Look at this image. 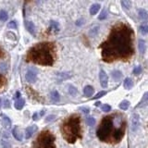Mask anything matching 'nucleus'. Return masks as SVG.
Here are the masks:
<instances>
[{"mask_svg":"<svg viewBox=\"0 0 148 148\" xmlns=\"http://www.w3.org/2000/svg\"><path fill=\"white\" fill-rule=\"evenodd\" d=\"M5 103H6V105H5V108H9V106H10L8 100H6V101H5Z\"/></svg>","mask_w":148,"mask_h":148,"instance_id":"41","label":"nucleus"},{"mask_svg":"<svg viewBox=\"0 0 148 148\" xmlns=\"http://www.w3.org/2000/svg\"><path fill=\"white\" fill-rule=\"evenodd\" d=\"M8 18V14L5 10H0V21H7Z\"/></svg>","mask_w":148,"mask_h":148,"instance_id":"23","label":"nucleus"},{"mask_svg":"<svg viewBox=\"0 0 148 148\" xmlns=\"http://www.w3.org/2000/svg\"><path fill=\"white\" fill-rule=\"evenodd\" d=\"M101 6H100V4L98 3H95V4H92L91 8H90V14L91 15H95V14L98 12V10L100 9Z\"/></svg>","mask_w":148,"mask_h":148,"instance_id":"19","label":"nucleus"},{"mask_svg":"<svg viewBox=\"0 0 148 148\" xmlns=\"http://www.w3.org/2000/svg\"><path fill=\"white\" fill-rule=\"evenodd\" d=\"M12 134H13V136L15 137V139H17L18 141H22V132L21 131V129L20 127H18V126H15V128H14L12 130Z\"/></svg>","mask_w":148,"mask_h":148,"instance_id":"12","label":"nucleus"},{"mask_svg":"<svg viewBox=\"0 0 148 148\" xmlns=\"http://www.w3.org/2000/svg\"><path fill=\"white\" fill-rule=\"evenodd\" d=\"M139 32H140L142 34H148V25H146V24L141 25L139 27Z\"/></svg>","mask_w":148,"mask_h":148,"instance_id":"24","label":"nucleus"},{"mask_svg":"<svg viewBox=\"0 0 148 148\" xmlns=\"http://www.w3.org/2000/svg\"><path fill=\"white\" fill-rule=\"evenodd\" d=\"M123 86H124L125 89H127V90L132 89V86H133V82H132V79L131 78H126V79H125L124 82H123Z\"/></svg>","mask_w":148,"mask_h":148,"instance_id":"20","label":"nucleus"},{"mask_svg":"<svg viewBox=\"0 0 148 148\" xmlns=\"http://www.w3.org/2000/svg\"><path fill=\"white\" fill-rule=\"evenodd\" d=\"M56 137L48 130L42 131L32 143V148H57Z\"/></svg>","mask_w":148,"mask_h":148,"instance_id":"5","label":"nucleus"},{"mask_svg":"<svg viewBox=\"0 0 148 148\" xmlns=\"http://www.w3.org/2000/svg\"><path fill=\"white\" fill-rule=\"evenodd\" d=\"M130 104L131 103H130L128 100H123L120 102V104L119 105V108L122 110H127L130 108Z\"/></svg>","mask_w":148,"mask_h":148,"instance_id":"22","label":"nucleus"},{"mask_svg":"<svg viewBox=\"0 0 148 148\" xmlns=\"http://www.w3.org/2000/svg\"><path fill=\"white\" fill-rule=\"evenodd\" d=\"M106 16H108V13H106V11L104 9V10L102 11V12H101V14L99 15L98 18H99L100 21H103V20H105V18H106Z\"/></svg>","mask_w":148,"mask_h":148,"instance_id":"33","label":"nucleus"},{"mask_svg":"<svg viewBox=\"0 0 148 148\" xmlns=\"http://www.w3.org/2000/svg\"><path fill=\"white\" fill-rule=\"evenodd\" d=\"M138 16L140 18V20L145 21L148 18V12L145 10V9H140L138 12Z\"/></svg>","mask_w":148,"mask_h":148,"instance_id":"21","label":"nucleus"},{"mask_svg":"<svg viewBox=\"0 0 148 148\" xmlns=\"http://www.w3.org/2000/svg\"><path fill=\"white\" fill-rule=\"evenodd\" d=\"M94 92H95L94 87L91 86V85H86L84 88H83V95L87 97L92 96V95H94Z\"/></svg>","mask_w":148,"mask_h":148,"instance_id":"14","label":"nucleus"},{"mask_svg":"<svg viewBox=\"0 0 148 148\" xmlns=\"http://www.w3.org/2000/svg\"><path fill=\"white\" fill-rule=\"evenodd\" d=\"M99 80H100V83H101V86L103 88H106L108 84V74L106 73L105 71L101 69L100 72H99Z\"/></svg>","mask_w":148,"mask_h":148,"instance_id":"10","label":"nucleus"},{"mask_svg":"<svg viewBox=\"0 0 148 148\" xmlns=\"http://www.w3.org/2000/svg\"><path fill=\"white\" fill-rule=\"evenodd\" d=\"M140 126V117L137 113H133L132 116V131L136 132Z\"/></svg>","mask_w":148,"mask_h":148,"instance_id":"9","label":"nucleus"},{"mask_svg":"<svg viewBox=\"0 0 148 148\" xmlns=\"http://www.w3.org/2000/svg\"><path fill=\"white\" fill-rule=\"evenodd\" d=\"M0 106H1V100H0Z\"/></svg>","mask_w":148,"mask_h":148,"instance_id":"43","label":"nucleus"},{"mask_svg":"<svg viewBox=\"0 0 148 148\" xmlns=\"http://www.w3.org/2000/svg\"><path fill=\"white\" fill-rule=\"evenodd\" d=\"M25 88H26V92L31 96V98L34 99V100L38 101V102L43 101V99H42V97L40 96V95L37 92H35L34 89H32V88H31L29 86H25Z\"/></svg>","mask_w":148,"mask_h":148,"instance_id":"8","label":"nucleus"},{"mask_svg":"<svg viewBox=\"0 0 148 148\" xmlns=\"http://www.w3.org/2000/svg\"><path fill=\"white\" fill-rule=\"evenodd\" d=\"M106 95V91H101V92H99L97 95H95V96L92 97V99H98V98H101V97H103V96Z\"/></svg>","mask_w":148,"mask_h":148,"instance_id":"30","label":"nucleus"},{"mask_svg":"<svg viewBox=\"0 0 148 148\" xmlns=\"http://www.w3.org/2000/svg\"><path fill=\"white\" fill-rule=\"evenodd\" d=\"M24 25H25V28L26 30L30 32L31 34L32 35H35V26L34 24L32 23V21H25L24 22Z\"/></svg>","mask_w":148,"mask_h":148,"instance_id":"13","label":"nucleus"},{"mask_svg":"<svg viewBox=\"0 0 148 148\" xmlns=\"http://www.w3.org/2000/svg\"><path fill=\"white\" fill-rule=\"evenodd\" d=\"M83 113H85V114H87V113H89V111H90V109L88 108H80Z\"/></svg>","mask_w":148,"mask_h":148,"instance_id":"39","label":"nucleus"},{"mask_svg":"<svg viewBox=\"0 0 148 148\" xmlns=\"http://www.w3.org/2000/svg\"><path fill=\"white\" fill-rule=\"evenodd\" d=\"M86 122L89 126H94V125L95 124V119L92 118V117H89V118H87Z\"/></svg>","mask_w":148,"mask_h":148,"instance_id":"28","label":"nucleus"},{"mask_svg":"<svg viewBox=\"0 0 148 148\" xmlns=\"http://www.w3.org/2000/svg\"><path fill=\"white\" fill-rule=\"evenodd\" d=\"M40 117H41V115L39 113H34V116H32V119H34V120H38Z\"/></svg>","mask_w":148,"mask_h":148,"instance_id":"37","label":"nucleus"},{"mask_svg":"<svg viewBox=\"0 0 148 148\" xmlns=\"http://www.w3.org/2000/svg\"><path fill=\"white\" fill-rule=\"evenodd\" d=\"M121 5H122V8L124 9H129L132 6V2L129 1V0H122L121 1Z\"/></svg>","mask_w":148,"mask_h":148,"instance_id":"26","label":"nucleus"},{"mask_svg":"<svg viewBox=\"0 0 148 148\" xmlns=\"http://www.w3.org/2000/svg\"><path fill=\"white\" fill-rule=\"evenodd\" d=\"M5 58H6V53H5L4 49L0 46V59H3ZM7 82H8V80L6 76L2 75V74L0 73V91H2L4 89L5 86L7 85Z\"/></svg>","mask_w":148,"mask_h":148,"instance_id":"7","label":"nucleus"},{"mask_svg":"<svg viewBox=\"0 0 148 148\" xmlns=\"http://www.w3.org/2000/svg\"><path fill=\"white\" fill-rule=\"evenodd\" d=\"M133 40L132 28L123 22L117 23L112 27L108 39L100 45L102 59L108 63L127 61L134 54Z\"/></svg>","mask_w":148,"mask_h":148,"instance_id":"1","label":"nucleus"},{"mask_svg":"<svg viewBox=\"0 0 148 148\" xmlns=\"http://www.w3.org/2000/svg\"><path fill=\"white\" fill-rule=\"evenodd\" d=\"M1 119H2V123H3V126L5 128H9L11 126V120L9 119L8 116H6L5 114H1Z\"/></svg>","mask_w":148,"mask_h":148,"instance_id":"15","label":"nucleus"},{"mask_svg":"<svg viewBox=\"0 0 148 148\" xmlns=\"http://www.w3.org/2000/svg\"><path fill=\"white\" fill-rule=\"evenodd\" d=\"M102 111H104V112H109V111L111 110V106L109 105H104V106H102V108H101Z\"/></svg>","mask_w":148,"mask_h":148,"instance_id":"31","label":"nucleus"},{"mask_svg":"<svg viewBox=\"0 0 148 148\" xmlns=\"http://www.w3.org/2000/svg\"><path fill=\"white\" fill-rule=\"evenodd\" d=\"M69 92L71 94V95H75L76 94H77V89L74 86H72V85H69Z\"/></svg>","mask_w":148,"mask_h":148,"instance_id":"29","label":"nucleus"},{"mask_svg":"<svg viewBox=\"0 0 148 148\" xmlns=\"http://www.w3.org/2000/svg\"><path fill=\"white\" fill-rule=\"evenodd\" d=\"M8 27L10 28V29H17L18 28V24H17V21H11L8 22Z\"/></svg>","mask_w":148,"mask_h":148,"instance_id":"27","label":"nucleus"},{"mask_svg":"<svg viewBox=\"0 0 148 148\" xmlns=\"http://www.w3.org/2000/svg\"><path fill=\"white\" fill-rule=\"evenodd\" d=\"M142 72V67L141 66H137L133 69V73L135 74V75H139Z\"/></svg>","mask_w":148,"mask_h":148,"instance_id":"32","label":"nucleus"},{"mask_svg":"<svg viewBox=\"0 0 148 148\" xmlns=\"http://www.w3.org/2000/svg\"><path fill=\"white\" fill-rule=\"evenodd\" d=\"M2 145H3L4 148H10V143L6 142V141H3L2 142Z\"/></svg>","mask_w":148,"mask_h":148,"instance_id":"36","label":"nucleus"},{"mask_svg":"<svg viewBox=\"0 0 148 148\" xmlns=\"http://www.w3.org/2000/svg\"><path fill=\"white\" fill-rule=\"evenodd\" d=\"M56 45L52 42H42L28 50L26 61L41 66H53L56 60Z\"/></svg>","mask_w":148,"mask_h":148,"instance_id":"3","label":"nucleus"},{"mask_svg":"<svg viewBox=\"0 0 148 148\" xmlns=\"http://www.w3.org/2000/svg\"><path fill=\"white\" fill-rule=\"evenodd\" d=\"M63 138L69 143H74L82 138L81 117L79 114H71L64 119L60 127Z\"/></svg>","mask_w":148,"mask_h":148,"instance_id":"4","label":"nucleus"},{"mask_svg":"<svg viewBox=\"0 0 148 148\" xmlns=\"http://www.w3.org/2000/svg\"><path fill=\"white\" fill-rule=\"evenodd\" d=\"M112 76H113L115 79H119V78L121 77V72L119 71H113V73H112Z\"/></svg>","mask_w":148,"mask_h":148,"instance_id":"34","label":"nucleus"},{"mask_svg":"<svg viewBox=\"0 0 148 148\" xmlns=\"http://www.w3.org/2000/svg\"><path fill=\"white\" fill-rule=\"evenodd\" d=\"M148 100V92H146L145 95H143V98H142V102H145V101H147Z\"/></svg>","mask_w":148,"mask_h":148,"instance_id":"38","label":"nucleus"},{"mask_svg":"<svg viewBox=\"0 0 148 148\" xmlns=\"http://www.w3.org/2000/svg\"><path fill=\"white\" fill-rule=\"evenodd\" d=\"M56 119V116L55 115H49L47 117L45 118V122H49V121H52Z\"/></svg>","mask_w":148,"mask_h":148,"instance_id":"35","label":"nucleus"},{"mask_svg":"<svg viewBox=\"0 0 148 148\" xmlns=\"http://www.w3.org/2000/svg\"><path fill=\"white\" fill-rule=\"evenodd\" d=\"M15 98H16L17 100H18V99H20V98H21V92H16V96H14V99H15Z\"/></svg>","mask_w":148,"mask_h":148,"instance_id":"40","label":"nucleus"},{"mask_svg":"<svg viewBox=\"0 0 148 148\" xmlns=\"http://www.w3.org/2000/svg\"><path fill=\"white\" fill-rule=\"evenodd\" d=\"M50 99L54 103H58L60 100V95L57 91H52L50 92Z\"/></svg>","mask_w":148,"mask_h":148,"instance_id":"17","label":"nucleus"},{"mask_svg":"<svg viewBox=\"0 0 148 148\" xmlns=\"http://www.w3.org/2000/svg\"><path fill=\"white\" fill-rule=\"evenodd\" d=\"M138 48H139V51H140L141 54H145V51H146V44H145V40L139 39V41H138Z\"/></svg>","mask_w":148,"mask_h":148,"instance_id":"16","label":"nucleus"},{"mask_svg":"<svg viewBox=\"0 0 148 148\" xmlns=\"http://www.w3.org/2000/svg\"><path fill=\"white\" fill-rule=\"evenodd\" d=\"M50 29H52V30H55L56 32H58L59 31V25H58V23L57 21H50Z\"/></svg>","mask_w":148,"mask_h":148,"instance_id":"25","label":"nucleus"},{"mask_svg":"<svg viewBox=\"0 0 148 148\" xmlns=\"http://www.w3.org/2000/svg\"><path fill=\"white\" fill-rule=\"evenodd\" d=\"M25 79H26V81L30 83L35 82L36 79H37V69L34 68L28 69V71L25 74Z\"/></svg>","mask_w":148,"mask_h":148,"instance_id":"6","label":"nucleus"},{"mask_svg":"<svg viewBox=\"0 0 148 148\" xmlns=\"http://www.w3.org/2000/svg\"><path fill=\"white\" fill-rule=\"evenodd\" d=\"M37 126L36 125H32V126H29L28 128H26L25 130V138L26 139H30L34 134L37 132Z\"/></svg>","mask_w":148,"mask_h":148,"instance_id":"11","label":"nucleus"},{"mask_svg":"<svg viewBox=\"0 0 148 148\" xmlns=\"http://www.w3.org/2000/svg\"><path fill=\"white\" fill-rule=\"evenodd\" d=\"M127 119L121 112L115 111L102 119L96 131V136L103 143H119L125 135Z\"/></svg>","mask_w":148,"mask_h":148,"instance_id":"2","label":"nucleus"},{"mask_svg":"<svg viewBox=\"0 0 148 148\" xmlns=\"http://www.w3.org/2000/svg\"><path fill=\"white\" fill-rule=\"evenodd\" d=\"M14 106H15V108L18 109V110H21L23 108H24L25 106V100L23 98H20L15 101V104H14Z\"/></svg>","mask_w":148,"mask_h":148,"instance_id":"18","label":"nucleus"},{"mask_svg":"<svg viewBox=\"0 0 148 148\" xmlns=\"http://www.w3.org/2000/svg\"><path fill=\"white\" fill-rule=\"evenodd\" d=\"M100 104H101L100 102H96V103L95 104V106H100Z\"/></svg>","mask_w":148,"mask_h":148,"instance_id":"42","label":"nucleus"}]
</instances>
